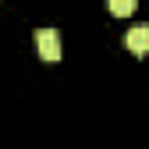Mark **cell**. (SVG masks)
Listing matches in <instances>:
<instances>
[{"label": "cell", "mask_w": 149, "mask_h": 149, "mask_svg": "<svg viewBox=\"0 0 149 149\" xmlns=\"http://www.w3.org/2000/svg\"><path fill=\"white\" fill-rule=\"evenodd\" d=\"M36 46H39L43 61H61V36H57V29H39L36 32Z\"/></svg>", "instance_id": "cell-1"}, {"label": "cell", "mask_w": 149, "mask_h": 149, "mask_svg": "<svg viewBox=\"0 0 149 149\" xmlns=\"http://www.w3.org/2000/svg\"><path fill=\"white\" fill-rule=\"evenodd\" d=\"M107 7H110V14H117V18H128L135 7H139V0H107Z\"/></svg>", "instance_id": "cell-3"}, {"label": "cell", "mask_w": 149, "mask_h": 149, "mask_svg": "<svg viewBox=\"0 0 149 149\" xmlns=\"http://www.w3.org/2000/svg\"><path fill=\"white\" fill-rule=\"evenodd\" d=\"M124 46L135 53V57H146L149 53V25H132L124 32Z\"/></svg>", "instance_id": "cell-2"}]
</instances>
